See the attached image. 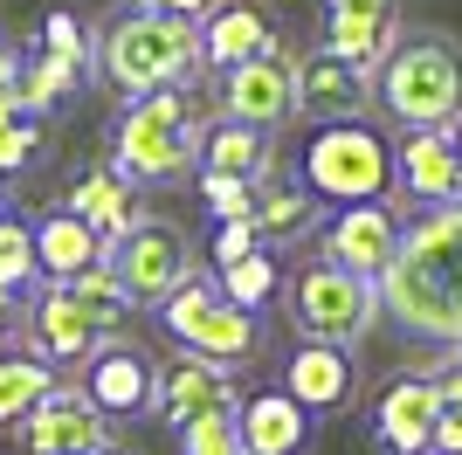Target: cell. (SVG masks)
Here are the masks:
<instances>
[{
    "mask_svg": "<svg viewBox=\"0 0 462 455\" xmlns=\"http://www.w3.org/2000/svg\"><path fill=\"white\" fill-rule=\"evenodd\" d=\"M380 318L421 345L462 339V200L401 221V248L380 276Z\"/></svg>",
    "mask_w": 462,
    "mask_h": 455,
    "instance_id": "1",
    "label": "cell"
},
{
    "mask_svg": "<svg viewBox=\"0 0 462 455\" xmlns=\"http://www.w3.org/2000/svg\"><path fill=\"white\" fill-rule=\"evenodd\" d=\"M373 111L393 132H448L462 117V42L448 28H401L373 70Z\"/></svg>",
    "mask_w": 462,
    "mask_h": 455,
    "instance_id": "2",
    "label": "cell"
},
{
    "mask_svg": "<svg viewBox=\"0 0 462 455\" xmlns=\"http://www.w3.org/2000/svg\"><path fill=\"white\" fill-rule=\"evenodd\" d=\"M111 90L125 97H152V90H193L208 62H200V21L187 14H145L132 7L125 21H111L97 35V62H90Z\"/></svg>",
    "mask_w": 462,
    "mask_h": 455,
    "instance_id": "3",
    "label": "cell"
},
{
    "mask_svg": "<svg viewBox=\"0 0 462 455\" xmlns=\"http://www.w3.org/2000/svg\"><path fill=\"white\" fill-rule=\"evenodd\" d=\"M200 97L193 90H152V97H132L125 117H117V138H111V166L132 180L138 193L145 187H180L193 166H200Z\"/></svg>",
    "mask_w": 462,
    "mask_h": 455,
    "instance_id": "4",
    "label": "cell"
},
{
    "mask_svg": "<svg viewBox=\"0 0 462 455\" xmlns=\"http://www.w3.org/2000/svg\"><path fill=\"white\" fill-rule=\"evenodd\" d=\"M297 180L331 208L352 200H393V132L366 125V117H331L310 125L304 152H297Z\"/></svg>",
    "mask_w": 462,
    "mask_h": 455,
    "instance_id": "5",
    "label": "cell"
},
{
    "mask_svg": "<svg viewBox=\"0 0 462 455\" xmlns=\"http://www.w3.org/2000/svg\"><path fill=\"white\" fill-rule=\"evenodd\" d=\"M159 324H166V339L180 352H193V359H208V366H228V373L263 359V318L242 311V303H228L214 276H187L173 297L159 303Z\"/></svg>",
    "mask_w": 462,
    "mask_h": 455,
    "instance_id": "6",
    "label": "cell"
},
{
    "mask_svg": "<svg viewBox=\"0 0 462 455\" xmlns=\"http://www.w3.org/2000/svg\"><path fill=\"white\" fill-rule=\"evenodd\" d=\"M283 311L297 324V339H325V345H359L380 324V283L352 276L338 263H304L297 276H283Z\"/></svg>",
    "mask_w": 462,
    "mask_h": 455,
    "instance_id": "7",
    "label": "cell"
},
{
    "mask_svg": "<svg viewBox=\"0 0 462 455\" xmlns=\"http://www.w3.org/2000/svg\"><path fill=\"white\" fill-rule=\"evenodd\" d=\"M104 263H111V276L125 283V297H132L138 311H159L187 276H200V248H193V235L180 221H166V214H138V221L111 242Z\"/></svg>",
    "mask_w": 462,
    "mask_h": 455,
    "instance_id": "8",
    "label": "cell"
},
{
    "mask_svg": "<svg viewBox=\"0 0 462 455\" xmlns=\"http://www.w3.org/2000/svg\"><path fill=\"white\" fill-rule=\"evenodd\" d=\"M221 117L235 125H263V132H283L297 117V49L283 35L263 49V56L221 70Z\"/></svg>",
    "mask_w": 462,
    "mask_h": 455,
    "instance_id": "9",
    "label": "cell"
},
{
    "mask_svg": "<svg viewBox=\"0 0 462 455\" xmlns=\"http://www.w3.org/2000/svg\"><path fill=\"white\" fill-rule=\"evenodd\" d=\"M393 248H401V208L393 200H352V208H331V221H318V255L366 276V283L386 276Z\"/></svg>",
    "mask_w": 462,
    "mask_h": 455,
    "instance_id": "10",
    "label": "cell"
},
{
    "mask_svg": "<svg viewBox=\"0 0 462 455\" xmlns=\"http://www.w3.org/2000/svg\"><path fill=\"white\" fill-rule=\"evenodd\" d=\"M21 441L28 455H90V449H111V421L97 414V400L83 386H49V394L21 414Z\"/></svg>",
    "mask_w": 462,
    "mask_h": 455,
    "instance_id": "11",
    "label": "cell"
},
{
    "mask_svg": "<svg viewBox=\"0 0 462 455\" xmlns=\"http://www.w3.org/2000/svg\"><path fill=\"white\" fill-rule=\"evenodd\" d=\"M77 386L97 400V414L104 421H138V414H152V352L145 345H132L125 331L117 339H104L90 352V359L77 366Z\"/></svg>",
    "mask_w": 462,
    "mask_h": 455,
    "instance_id": "12",
    "label": "cell"
},
{
    "mask_svg": "<svg viewBox=\"0 0 462 455\" xmlns=\"http://www.w3.org/2000/svg\"><path fill=\"white\" fill-rule=\"evenodd\" d=\"M97 345H104V331L77 311V297L42 276V290L21 303V352H35L42 366H83Z\"/></svg>",
    "mask_w": 462,
    "mask_h": 455,
    "instance_id": "13",
    "label": "cell"
},
{
    "mask_svg": "<svg viewBox=\"0 0 462 455\" xmlns=\"http://www.w3.org/2000/svg\"><path fill=\"white\" fill-rule=\"evenodd\" d=\"M235 400H242V386H235L228 366H208L180 345L166 359H152V414L166 428H187L193 414H214V407H235Z\"/></svg>",
    "mask_w": 462,
    "mask_h": 455,
    "instance_id": "14",
    "label": "cell"
},
{
    "mask_svg": "<svg viewBox=\"0 0 462 455\" xmlns=\"http://www.w3.org/2000/svg\"><path fill=\"white\" fill-rule=\"evenodd\" d=\"M393 193L414 208L462 200V152L448 132H393Z\"/></svg>",
    "mask_w": 462,
    "mask_h": 455,
    "instance_id": "15",
    "label": "cell"
},
{
    "mask_svg": "<svg viewBox=\"0 0 462 455\" xmlns=\"http://www.w3.org/2000/svg\"><path fill=\"white\" fill-rule=\"evenodd\" d=\"M318 221H325V200H318L304 180H290L283 166L249 180V228L270 255H283V248H297L304 235H318Z\"/></svg>",
    "mask_w": 462,
    "mask_h": 455,
    "instance_id": "16",
    "label": "cell"
},
{
    "mask_svg": "<svg viewBox=\"0 0 462 455\" xmlns=\"http://www.w3.org/2000/svg\"><path fill=\"white\" fill-rule=\"evenodd\" d=\"M297 117L304 125H331V117H373V70L310 49L297 56Z\"/></svg>",
    "mask_w": 462,
    "mask_h": 455,
    "instance_id": "17",
    "label": "cell"
},
{
    "mask_svg": "<svg viewBox=\"0 0 462 455\" xmlns=\"http://www.w3.org/2000/svg\"><path fill=\"white\" fill-rule=\"evenodd\" d=\"M283 394L304 400L310 414H346L352 400H359V359H352V345L304 339L283 359Z\"/></svg>",
    "mask_w": 462,
    "mask_h": 455,
    "instance_id": "18",
    "label": "cell"
},
{
    "mask_svg": "<svg viewBox=\"0 0 462 455\" xmlns=\"http://www.w3.org/2000/svg\"><path fill=\"white\" fill-rule=\"evenodd\" d=\"M435 421H442V394H435L428 373H401L373 400V441H380L386 455H428Z\"/></svg>",
    "mask_w": 462,
    "mask_h": 455,
    "instance_id": "19",
    "label": "cell"
},
{
    "mask_svg": "<svg viewBox=\"0 0 462 455\" xmlns=\"http://www.w3.org/2000/svg\"><path fill=\"white\" fill-rule=\"evenodd\" d=\"M235 428H242V455H304L318 435V414L304 400H290L283 386L235 400Z\"/></svg>",
    "mask_w": 462,
    "mask_h": 455,
    "instance_id": "20",
    "label": "cell"
},
{
    "mask_svg": "<svg viewBox=\"0 0 462 455\" xmlns=\"http://www.w3.org/2000/svg\"><path fill=\"white\" fill-rule=\"evenodd\" d=\"M270 42H276V28L263 14V0H214L200 14V62L208 70H235V62L263 56Z\"/></svg>",
    "mask_w": 462,
    "mask_h": 455,
    "instance_id": "21",
    "label": "cell"
},
{
    "mask_svg": "<svg viewBox=\"0 0 462 455\" xmlns=\"http://www.w3.org/2000/svg\"><path fill=\"white\" fill-rule=\"evenodd\" d=\"M62 208L83 214V221L104 235V248H111L117 235H125L138 214H145V208H138V187H132L117 166H83L77 180H69V200H62Z\"/></svg>",
    "mask_w": 462,
    "mask_h": 455,
    "instance_id": "22",
    "label": "cell"
},
{
    "mask_svg": "<svg viewBox=\"0 0 462 455\" xmlns=\"http://www.w3.org/2000/svg\"><path fill=\"white\" fill-rule=\"evenodd\" d=\"M104 255H111V248H104V235H97L83 214L56 208V214H42V221H35V269L49 276V283H69L77 269L104 263Z\"/></svg>",
    "mask_w": 462,
    "mask_h": 455,
    "instance_id": "23",
    "label": "cell"
},
{
    "mask_svg": "<svg viewBox=\"0 0 462 455\" xmlns=\"http://www.w3.org/2000/svg\"><path fill=\"white\" fill-rule=\"evenodd\" d=\"M276 166V132L263 125H235V117H214L200 132V166L193 172H221V180H255V172Z\"/></svg>",
    "mask_w": 462,
    "mask_h": 455,
    "instance_id": "24",
    "label": "cell"
},
{
    "mask_svg": "<svg viewBox=\"0 0 462 455\" xmlns=\"http://www.w3.org/2000/svg\"><path fill=\"white\" fill-rule=\"evenodd\" d=\"M407 21L401 14H325V35H318V49H331V56L359 62V70H380L386 49L401 42Z\"/></svg>",
    "mask_w": 462,
    "mask_h": 455,
    "instance_id": "25",
    "label": "cell"
},
{
    "mask_svg": "<svg viewBox=\"0 0 462 455\" xmlns=\"http://www.w3.org/2000/svg\"><path fill=\"white\" fill-rule=\"evenodd\" d=\"M62 290L77 297V311L97 324V331H104V339H117V331L132 324V311H138V303L125 297V283L111 276V263H90V269H77V276H69Z\"/></svg>",
    "mask_w": 462,
    "mask_h": 455,
    "instance_id": "26",
    "label": "cell"
},
{
    "mask_svg": "<svg viewBox=\"0 0 462 455\" xmlns=\"http://www.w3.org/2000/svg\"><path fill=\"white\" fill-rule=\"evenodd\" d=\"M77 83H83L77 62H62V56H49V49H35V56H21L14 97H21V111H28V117H42V111H56V104L77 90Z\"/></svg>",
    "mask_w": 462,
    "mask_h": 455,
    "instance_id": "27",
    "label": "cell"
},
{
    "mask_svg": "<svg viewBox=\"0 0 462 455\" xmlns=\"http://www.w3.org/2000/svg\"><path fill=\"white\" fill-rule=\"evenodd\" d=\"M214 283H221V297H228V303H242V311L263 318V311L276 303V290H283V269H276L270 248H255V255H242V263L214 269Z\"/></svg>",
    "mask_w": 462,
    "mask_h": 455,
    "instance_id": "28",
    "label": "cell"
},
{
    "mask_svg": "<svg viewBox=\"0 0 462 455\" xmlns=\"http://www.w3.org/2000/svg\"><path fill=\"white\" fill-rule=\"evenodd\" d=\"M49 386H56V366H42L35 352H0V428L21 421Z\"/></svg>",
    "mask_w": 462,
    "mask_h": 455,
    "instance_id": "29",
    "label": "cell"
},
{
    "mask_svg": "<svg viewBox=\"0 0 462 455\" xmlns=\"http://www.w3.org/2000/svg\"><path fill=\"white\" fill-rule=\"evenodd\" d=\"M28 283H42L35 228L21 221V214H0V290H28Z\"/></svg>",
    "mask_w": 462,
    "mask_h": 455,
    "instance_id": "30",
    "label": "cell"
},
{
    "mask_svg": "<svg viewBox=\"0 0 462 455\" xmlns=\"http://www.w3.org/2000/svg\"><path fill=\"white\" fill-rule=\"evenodd\" d=\"M180 435V455H242V428H235V407H214V414H193Z\"/></svg>",
    "mask_w": 462,
    "mask_h": 455,
    "instance_id": "31",
    "label": "cell"
},
{
    "mask_svg": "<svg viewBox=\"0 0 462 455\" xmlns=\"http://www.w3.org/2000/svg\"><path fill=\"white\" fill-rule=\"evenodd\" d=\"M42 49H49V56H62V62H77V70H90V62H97L90 28H83L69 7H49V14H42Z\"/></svg>",
    "mask_w": 462,
    "mask_h": 455,
    "instance_id": "32",
    "label": "cell"
},
{
    "mask_svg": "<svg viewBox=\"0 0 462 455\" xmlns=\"http://www.w3.org/2000/svg\"><path fill=\"white\" fill-rule=\"evenodd\" d=\"M193 187L208 200L214 221H249V180H221V172H193Z\"/></svg>",
    "mask_w": 462,
    "mask_h": 455,
    "instance_id": "33",
    "label": "cell"
},
{
    "mask_svg": "<svg viewBox=\"0 0 462 455\" xmlns=\"http://www.w3.org/2000/svg\"><path fill=\"white\" fill-rule=\"evenodd\" d=\"M42 159V125L35 117H14V125H0V172H21Z\"/></svg>",
    "mask_w": 462,
    "mask_h": 455,
    "instance_id": "34",
    "label": "cell"
},
{
    "mask_svg": "<svg viewBox=\"0 0 462 455\" xmlns=\"http://www.w3.org/2000/svg\"><path fill=\"white\" fill-rule=\"evenodd\" d=\"M255 228L249 221H221L214 228V242H208V255H214V269H228V263H242V255H255Z\"/></svg>",
    "mask_w": 462,
    "mask_h": 455,
    "instance_id": "35",
    "label": "cell"
},
{
    "mask_svg": "<svg viewBox=\"0 0 462 455\" xmlns=\"http://www.w3.org/2000/svg\"><path fill=\"white\" fill-rule=\"evenodd\" d=\"M428 379H435V394H442V407H462V359H456V352H442V359L428 366Z\"/></svg>",
    "mask_w": 462,
    "mask_h": 455,
    "instance_id": "36",
    "label": "cell"
},
{
    "mask_svg": "<svg viewBox=\"0 0 462 455\" xmlns=\"http://www.w3.org/2000/svg\"><path fill=\"white\" fill-rule=\"evenodd\" d=\"M428 455H462V407H442V421H435V441H428Z\"/></svg>",
    "mask_w": 462,
    "mask_h": 455,
    "instance_id": "37",
    "label": "cell"
},
{
    "mask_svg": "<svg viewBox=\"0 0 462 455\" xmlns=\"http://www.w3.org/2000/svg\"><path fill=\"white\" fill-rule=\"evenodd\" d=\"M132 7H145V14H187V21H200L214 0H132Z\"/></svg>",
    "mask_w": 462,
    "mask_h": 455,
    "instance_id": "38",
    "label": "cell"
},
{
    "mask_svg": "<svg viewBox=\"0 0 462 455\" xmlns=\"http://www.w3.org/2000/svg\"><path fill=\"white\" fill-rule=\"evenodd\" d=\"M325 14H401V0H325Z\"/></svg>",
    "mask_w": 462,
    "mask_h": 455,
    "instance_id": "39",
    "label": "cell"
},
{
    "mask_svg": "<svg viewBox=\"0 0 462 455\" xmlns=\"http://www.w3.org/2000/svg\"><path fill=\"white\" fill-rule=\"evenodd\" d=\"M21 331V290H0V339Z\"/></svg>",
    "mask_w": 462,
    "mask_h": 455,
    "instance_id": "40",
    "label": "cell"
},
{
    "mask_svg": "<svg viewBox=\"0 0 462 455\" xmlns=\"http://www.w3.org/2000/svg\"><path fill=\"white\" fill-rule=\"evenodd\" d=\"M14 76H21V49H14V42H0V90H7Z\"/></svg>",
    "mask_w": 462,
    "mask_h": 455,
    "instance_id": "41",
    "label": "cell"
},
{
    "mask_svg": "<svg viewBox=\"0 0 462 455\" xmlns=\"http://www.w3.org/2000/svg\"><path fill=\"white\" fill-rule=\"evenodd\" d=\"M448 138H456V152H462V117H456V125H448Z\"/></svg>",
    "mask_w": 462,
    "mask_h": 455,
    "instance_id": "42",
    "label": "cell"
},
{
    "mask_svg": "<svg viewBox=\"0 0 462 455\" xmlns=\"http://www.w3.org/2000/svg\"><path fill=\"white\" fill-rule=\"evenodd\" d=\"M442 352H456V359H462V339H456V345H442Z\"/></svg>",
    "mask_w": 462,
    "mask_h": 455,
    "instance_id": "43",
    "label": "cell"
},
{
    "mask_svg": "<svg viewBox=\"0 0 462 455\" xmlns=\"http://www.w3.org/2000/svg\"><path fill=\"white\" fill-rule=\"evenodd\" d=\"M90 455H111V449H90Z\"/></svg>",
    "mask_w": 462,
    "mask_h": 455,
    "instance_id": "44",
    "label": "cell"
}]
</instances>
